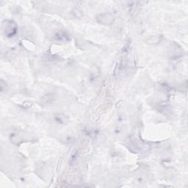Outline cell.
Masks as SVG:
<instances>
[{"mask_svg": "<svg viewBox=\"0 0 188 188\" xmlns=\"http://www.w3.org/2000/svg\"><path fill=\"white\" fill-rule=\"evenodd\" d=\"M55 118L57 119V120H58V122L61 123V124H65V123H66V119H68L65 115H57V116H56Z\"/></svg>", "mask_w": 188, "mask_h": 188, "instance_id": "7a4b0ae2", "label": "cell"}, {"mask_svg": "<svg viewBox=\"0 0 188 188\" xmlns=\"http://www.w3.org/2000/svg\"><path fill=\"white\" fill-rule=\"evenodd\" d=\"M5 22H6V24L3 25V30L5 31V35L8 37L13 36L17 31V27H16V23L12 21H7Z\"/></svg>", "mask_w": 188, "mask_h": 188, "instance_id": "6da1fadb", "label": "cell"}]
</instances>
